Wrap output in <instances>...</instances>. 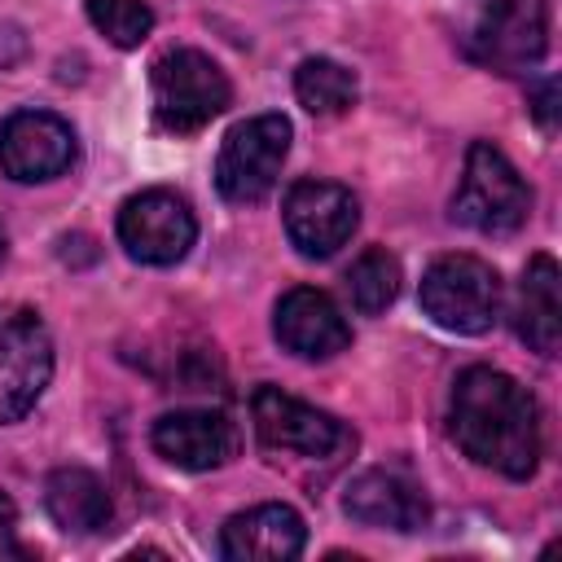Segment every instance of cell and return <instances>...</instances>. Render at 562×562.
<instances>
[{"mask_svg":"<svg viewBox=\"0 0 562 562\" xmlns=\"http://www.w3.org/2000/svg\"><path fill=\"white\" fill-rule=\"evenodd\" d=\"M448 430L470 461L505 479H531L540 465V408L518 378L492 364H470L452 382Z\"/></svg>","mask_w":562,"mask_h":562,"instance_id":"1","label":"cell"},{"mask_svg":"<svg viewBox=\"0 0 562 562\" xmlns=\"http://www.w3.org/2000/svg\"><path fill=\"white\" fill-rule=\"evenodd\" d=\"M527 211H531V189L522 184L514 162L492 140H474L465 149L461 184L452 193V220L474 228V233L496 237V233L522 228Z\"/></svg>","mask_w":562,"mask_h":562,"instance_id":"2","label":"cell"},{"mask_svg":"<svg viewBox=\"0 0 562 562\" xmlns=\"http://www.w3.org/2000/svg\"><path fill=\"white\" fill-rule=\"evenodd\" d=\"M154 119L162 132H198L228 110V75L198 48H171L154 61Z\"/></svg>","mask_w":562,"mask_h":562,"instance_id":"3","label":"cell"},{"mask_svg":"<svg viewBox=\"0 0 562 562\" xmlns=\"http://www.w3.org/2000/svg\"><path fill=\"white\" fill-rule=\"evenodd\" d=\"M422 312L448 334H487L501 316V277L474 255H443L422 277Z\"/></svg>","mask_w":562,"mask_h":562,"instance_id":"4","label":"cell"},{"mask_svg":"<svg viewBox=\"0 0 562 562\" xmlns=\"http://www.w3.org/2000/svg\"><path fill=\"white\" fill-rule=\"evenodd\" d=\"M290 119L285 114H255L237 123L215 158V184L228 202H263L285 167L290 154Z\"/></svg>","mask_w":562,"mask_h":562,"instance_id":"5","label":"cell"},{"mask_svg":"<svg viewBox=\"0 0 562 562\" xmlns=\"http://www.w3.org/2000/svg\"><path fill=\"white\" fill-rule=\"evenodd\" d=\"M53 378V338L31 307L0 303V426L26 417Z\"/></svg>","mask_w":562,"mask_h":562,"instance_id":"6","label":"cell"},{"mask_svg":"<svg viewBox=\"0 0 562 562\" xmlns=\"http://www.w3.org/2000/svg\"><path fill=\"white\" fill-rule=\"evenodd\" d=\"M250 422L263 448L272 452H299L307 461H329L342 448L356 443V435L325 408H312L281 386H255L250 395Z\"/></svg>","mask_w":562,"mask_h":562,"instance_id":"7","label":"cell"},{"mask_svg":"<svg viewBox=\"0 0 562 562\" xmlns=\"http://www.w3.org/2000/svg\"><path fill=\"white\" fill-rule=\"evenodd\" d=\"M193 237H198V220L189 202L171 189H145L127 198L119 211V241L136 263L171 268L189 255Z\"/></svg>","mask_w":562,"mask_h":562,"instance_id":"8","label":"cell"},{"mask_svg":"<svg viewBox=\"0 0 562 562\" xmlns=\"http://www.w3.org/2000/svg\"><path fill=\"white\" fill-rule=\"evenodd\" d=\"M356 224H360V206L351 189L334 180H299L285 193V233L303 259H329L338 246L351 241Z\"/></svg>","mask_w":562,"mask_h":562,"instance_id":"9","label":"cell"},{"mask_svg":"<svg viewBox=\"0 0 562 562\" xmlns=\"http://www.w3.org/2000/svg\"><path fill=\"white\" fill-rule=\"evenodd\" d=\"M75 127L48 110H18L0 123V171L18 184H40L75 162Z\"/></svg>","mask_w":562,"mask_h":562,"instance_id":"10","label":"cell"},{"mask_svg":"<svg viewBox=\"0 0 562 562\" xmlns=\"http://www.w3.org/2000/svg\"><path fill=\"white\" fill-rule=\"evenodd\" d=\"M549 4L544 0H479L474 53L496 70H522L544 57Z\"/></svg>","mask_w":562,"mask_h":562,"instance_id":"11","label":"cell"},{"mask_svg":"<svg viewBox=\"0 0 562 562\" xmlns=\"http://www.w3.org/2000/svg\"><path fill=\"white\" fill-rule=\"evenodd\" d=\"M272 334L285 351H294L303 360H329V356L347 351V342H351V325L342 321L338 303L312 285H294L290 294H281V303L272 312Z\"/></svg>","mask_w":562,"mask_h":562,"instance_id":"12","label":"cell"},{"mask_svg":"<svg viewBox=\"0 0 562 562\" xmlns=\"http://www.w3.org/2000/svg\"><path fill=\"white\" fill-rule=\"evenodd\" d=\"M149 443L162 461H171L176 470H220L233 448H237V435L233 426L211 413V408H180V413H162L149 430Z\"/></svg>","mask_w":562,"mask_h":562,"instance_id":"13","label":"cell"},{"mask_svg":"<svg viewBox=\"0 0 562 562\" xmlns=\"http://www.w3.org/2000/svg\"><path fill=\"white\" fill-rule=\"evenodd\" d=\"M347 518L360 527H382V531H422L430 518V505L422 487L395 470H364L347 483L342 496Z\"/></svg>","mask_w":562,"mask_h":562,"instance_id":"14","label":"cell"},{"mask_svg":"<svg viewBox=\"0 0 562 562\" xmlns=\"http://www.w3.org/2000/svg\"><path fill=\"white\" fill-rule=\"evenodd\" d=\"M303 540H307L303 518L290 505L268 501V505L241 509L224 522L220 553L228 562H285V558L303 553Z\"/></svg>","mask_w":562,"mask_h":562,"instance_id":"15","label":"cell"},{"mask_svg":"<svg viewBox=\"0 0 562 562\" xmlns=\"http://www.w3.org/2000/svg\"><path fill=\"white\" fill-rule=\"evenodd\" d=\"M514 329L531 351H540V356L558 351V342H562V277H558L553 255H531V263L522 268Z\"/></svg>","mask_w":562,"mask_h":562,"instance_id":"16","label":"cell"},{"mask_svg":"<svg viewBox=\"0 0 562 562\" xmlns=\"http://www.w3.org/2000/svg\"><path fill=\"white\" fill-rule=\"evenodd\" d=\"M44 505H48L53 522L66 536H97L114 518V505H110L105 483L92 470H83V465L53 470L48 483H44Z\"/></svg>","mask_w":562,"mask_h":562,"instance_id":"17","label":"cell"},{"mask_svg":"<svg viewBox=\"0 0 562 562\" xmlns=\"http://www.w3.org/2000/svg\"><path fill=\"white\" fill-rule=\"evenodd\" d=\"M356 92H360L356 88V75L347 66H338L334 57H307L294 70V97L316 119H334V114L351 110L356 105Z\"/></svg>","mask_w":562,"mask_h":562,"instance_id":"18","label":"cell"},{"mask_svg":"<svg viewBox=\"0 0 562 562\" xmlns=\"http://www.w3.org/2000/svg\"><path fill=\"white\" fill-rule=\"evenodd\" d=\"M400 259L382 246H369L351 268H347V299L360 316H378L395 303L400 294Z\"/></svg>","mask_w":562,"mask_h":562,"instance_id":"19","label":"cell"},{"mask_svg":"<svg viewBox=\"0 0 562 562\" xmlns=\"http://www.w3.org/2000/svg\"><path fill=\"white\" fill-rule=\"evenodd\" d=\"M88 18L119 48H136L154 31V13L145 0H88Z\"/></svg>","mask_w":562,"mask_h":562,"instance_id":"20","label":"cell"},{"mask_svg":"<svg viewBox=\"0 0 562 562\" xmlns=\"http://www.w3.org/2000/svg\"><path fill=\"white\" fill-rule=\"evenodd\" d=\"M0 558H22L18 544V505L0 492Z\"/></svg>","mask_w":562,"mask_h":562,"instance_id":"21","label":"cell"},{"mask_svg":"<svg viewBox=\"0 0 562 562\" xmlns=\"http://www.w3.org/2000/svg\"><path fill=\"white\" fill-rule=\"evenodd\" d=\"M22 53H26V35L18 26H9V22H0V70H9Z\"/></svg>","mask_w":562,"mask_h":562,"instance_id":"22","label":"cell"},{"mask_svg":"<svg viewBox=\"0 0 562 562\" xmlns=\"http://www.w3.org/2000/svg\"><path fill=\"white\" fill-rule=\"evenodd\" d=\"M553 101H558V83H553V79H544V83L536 88V105H531V114L540 119V127H544V132H553V123H558V119H553Z\"/></svg>","mask_w":562,"mask_h":562,"instance_id":"23","label":"cell"},{"mask_svg":"<svg viewBox=\"0 0 562 562\" xmlns=\"http://www.w3.org/2000/svg\"><path fill=\"white\" fill-rule=\"evenodd\" d=\"M4 250H9V237H4V228H0V263H4Z\"/></svg>","mask_w":562,"mask_h":562,"instance_id":"24","label":"cell"}]
</instances>
